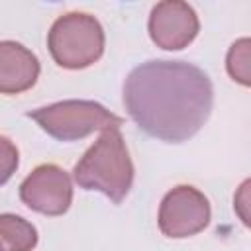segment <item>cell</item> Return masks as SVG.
Instances as JSON below:
<instances>
[{
    "instance_id": "2",
    "label": "cell",
    "mask_w": 251,
    "mask_h": 251,
    "mask_svg": "<svg viewBox=\"0 0 251 251\" xmlns=\"http://www.w3.org/2000/svg\"><path fill=\"white\" fill-rule=\"evenodd\" d=\"M133 173V163L120 127H110L78 159L73 178L80 188L98 190L120 204L131 190Z\"/></svg>"
},
{
    "instance_id": "4",
    "label": "cell",
    "mask_w": 251,
    "mask_h": 251,
    "mask_svg": "<svg viewBox=\"0 0 251 251\" xmlns=\"http://www.w3.org/2000/svg\"><path fill=\"white\" fill-rule=\"evenodd\" d=\"M45 133L59 141H76L94 131L120 127L122 118L94 100H63L27 112Z\"/></svg>"
},
{
    "instance_id": "5",
    "label": "cell",
    "mask_w": 251,
    "mask_h": 251,
    "mask_svg": "<svg viewBox=\"0 0 251 251\" xmlns=\"http://www.w3.org/2000/svg\"><path fill=\"white\" fill-rule=\"evenodd\" d=\"M212 218L208 198L190 184L169 190L159 206V229L171 239H184L208 227Z\"/></svg>"
},
{
    "instance_id": "9",
    "label": "cell",
    "mask_w": 251,
    "mask_h": 251,
    "mask_svg": "<svg viewBox=\"0 0 251 251\" xmlns=\"http://www.w3.org/2000/svg\"><path fill=\"white\" fill-rule=\"evenodd\" d=\"M0 235L4 251H31L37 245V229L33 224L16 214L0 216Z\"/></svg>"
},
{
    "instance_id": "12",
    "label": "cell",
    "mask_w": 251,
    "mask_h": 251,
    "mask_svg": "<svg viewBox=\"0 0 251 251\" xmlns=\"http://www.w3.org/2000/svg\"><path fill=\"white\" fill-rule=\"evenodd\" d=\"M18 169V149L10 143L8 137H2V184Z\"/></svg>"
},
{
    "instance_id": "1",
    "label": "cell",
    "mask_w": 251,
    "mask_h": 251,
    "mask_svg": "<svg viewBox=\"0 0 251 251\" xmlns=\"http://www.w3.org/2000/svg\"><path fill=\"white\" fill-rule=\"evenodd\" d=\"M124 106L147 135L165 143H182L210 118L214 86L196 65L151 59L126 76Z\"/></svg>"
},
{
    "instance_id": "3",
    "label": "cell",
    "mask_w": 251,
    "mask_h": 251,
    "mask_svg": "<svg viewBox=\"0 0 251 251\" xmlns=\"http://www.w3.org/2000/svg\"><path fill=\"white\" fill-rule=\"evenodd\" d=\"M104 41L100 22L86 12L59 16L47 33V47L53 61L71 71L94 65L104 53Z\"/></svg>"
},
{
    "instance_id": "6",
    "label": "cell",
    "mask_w": 251,
    "mask_h": 251,
    "mask_svg": "<svg viewBox=\"0 0 251 251\" xmlns=\"http://www.w3.org/2000/svg\"><path fill=\"white\" fill-rule=\"evenodd\" d=\"M20 200L43 216H63L73 202L69 173L53 163L35 167L20 184Z\"/></svg>"
},
{
    "instance_id": "10",
    "label": "cell",
    "mask_w": 251,
    "mask_h": 251,
    "mask_svg": "<svg viewBox=\"0 0 251 251\" xmlns=\"http://www.w3.org/2000/svg\"><path fill=\"white\" fill-rule=\"evenodd\" d=\"M226 71L235 82L251 86V37H239L229 45Z\"/></svg>"
},
{
    "instance_id": "11",
    "label": "cell",
    "mask_w": 251,
    "mask_h": 251,
    "mask_svg": "<svg viewBox=\"0 0 251 251\" xmlns=\"http://www.w3.org/2000/svg\"><path fill=\"white\" fill-rule=\"evenodd\" d=\"M233 210L241 220V224L251 229V176L237 186L233 196Z\"/></svg>"
},
{
    "instance_id": "8",
    "label": "cell",
    "mask_w": 251,
    "mask_h": 251,
    "mask_svg": "<svg viewBox=\"0 0 251 251\" xmlns=\"http://www.w3.org/2000/svg\"><path fill=\"white\" fill-rule=\"evenodd\" d=\"M37 57L18 41L0 43V90L2 94H20L29 90L39 76Z\"/></svg>"
},
{
    "instance_id": "7",
    "label": "cell",
    "mask_w": 251,
    "mask_h": 251,
    "mask_svg": "<svg viewBox=\"0 0 251 251\" xmlns=\"http://www.w3.org/2000/svg\"><path fill=\"white\" fill-rule=\"evenodd\" d=\"M149 37L165 51L184 49L194 41L200 29L194 8L182 0H165L153 6L149 14Z\"/></svg>"
}]
</instances>
